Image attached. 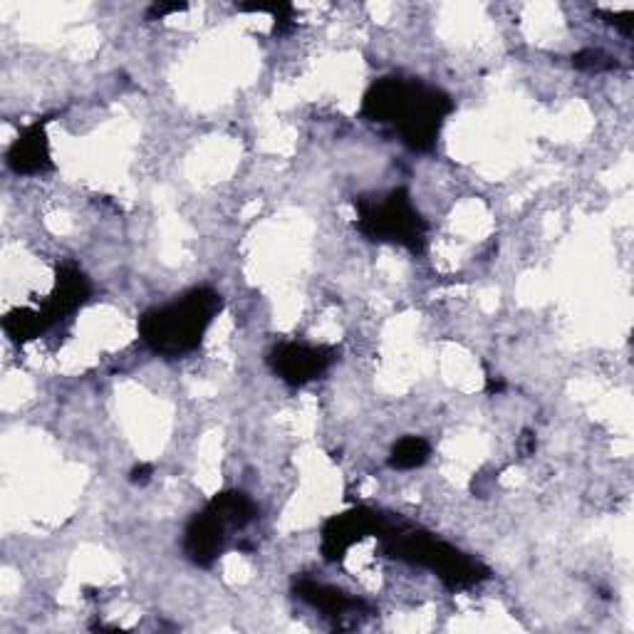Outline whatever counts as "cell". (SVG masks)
<instances>
[{
    "label": "cell",
    "instance_id": "7a4b0ae2",
    "mask_svg": "<svg viewBox=\"0 0 634 634\" xmlns=\"http://www.w3.org/2000/svg\"><path fill=\"white\" fill-rule=\"evenodd\" d=\"M218 295L211 290H194L181 303H174L144 320L147 342L162 352H181L201 340L206 325L216 313Z\"/></svg>",
    "mask_w": 634,
    "mask_h": 634
},
{
    "label": "cell",
    "instance_id": "5b68a950",
    "mask_svg": "<svg viewBox=\"0 0 634 634\" xmlns=\"http://www.w3.org/2000/svg\"><path fill=\"white\" fill-rule=\"evenodd\" d=\"M48 159V142L38 127L30 129L23 139L15 144L13 164L18 172H38Z\"/></svg>",
    "mask_w": 634,
    "mask_h": 634
},
{
    "label": "cell",
    "instance_id": "8992f818",
    "mask_svg": "<svg viewBox=\"0 0 634 634\" xmlns=\"http://www.w3.org/2000/svg\"><path fill=\"white\" fill-rule=\"evenodd\" d=\"M426 456H429L426 441L417 439V436H409V439L394 446L392 466H397V469H414V466H422L426 461Z\"/></svg>",
    "mask_w": 634,
    "mask_h": 634
},
{
    "label": "cell",
    "instance_id": "277c9868",
    "mask_svg": "<svg viewBox=\"0 0 634 634\" xmlns=\"http://www.w3.org/2000/svg\"><path fill=\"white\" fill-rule=\"evenodd\" d=\"M322 365H325V357H322L318 350L300 347V345H288L280 350L278 370L283 372V377L288 382L303 384L308 380H313V374H318Z\"/></svg>",
    "mask_w": 634,
    "mask_h": 634
},
{
    "label": "cell",
    "instance_id": "6da1fadb",
    "mask_svg": "<svg viewBox=\"0 0 634 634\" xmlns=\"http://www.w3.org/2000/svg\"><path fill=\"white\" fill-rule=\"evenodd\" d=\"M370 105H374V114L387 117L394 124L399 122V129L414 147H426L439 129L441 105L436 90H424L419 85H402V82H382L374 87L370 95Z\"/></svg>",
    "mask_w": 634,
    "mask_h": 634
},
{
    "label": "cell",
    "instance_id": "3957f363",
    "mask_svg": "<svg viewBox=\"0 0 634 634\" xmlns=\"http://www.w3.org/2000/svg\"><path fill=\"white\" fill-rule=\"evenodd\" d=\"M417 214L412 211L407 199H392L374 211H365V224L372 226L374 236L389 238V241L414 243L419 238Z\"/></svg>",
    "mask_w": 634,
    "mask_h": 634
}]
</instances>
